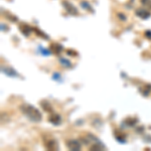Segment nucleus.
I'll use <instances>...</instances> for the list:
<instances>
[{
  "label": "nucleus",
  "mask_w": 151,
  "mask_h": 151,
  "mask_svg": "<svg viewBox=\"0 0 151 151\" xmlns=\"http://www.w3.org/2000/svg\"><path fill=\"white\" fill-rule=\"evenodd\" d=\"M20 110L32 122H40L41 119H42V115H41L40 111L37 110L32 105H29V104L21 105Z\"/></svg>",
  "instance_id": "obj_1"
},
{
  "label": "nucleus",
  "mask_w": 151,
  "mask_h": 151,
  "mask_svg": "<svg viewBox=\"0 0 151 151\" xmlns=\"http://www.w3.org/2000/svg\"><path fill=\"white\" fill-rule=\"evenodd\" d=\"M62 4H63V6L65 8V10L69 12L70 14H72V15H78L79 11H78L77 7H75L72 3H70V2H69L68 0H63Z\"/></svg>",
  "instance_id": "obj_2"
},
{
  "label": "nucleus",
  "mask_w": 151,
  "mask_h": 151,
  "mask_svg": "<svg viewBox=\"0 0 151 151\" xmlns=\"http://www.w3.org/2000/svg\"><path fill=\"white\" fill-rule=\"evenodd\" d=\"M67 147L72 151H79V150H81L82 145L78 140L73 139V140H69L67 142Z\"/></svg>",
  "instance_id": "obj_3"
},
{
  "label": "nucleus",
  "mask_w": 151,
  "mask_h": 151,
  "mask_svg": "<svg viewBox=\"0 0 151 151\" xmlns=\"http://www.w3.org/2000/svg\"><path fill=\"white\" fill-rule=\"evenodd\" d=\"M1 72L3 73V74H5L6 76H8V77H18V73L16 72L14 69H12V68H9V67H1Z\"/></svg>",
  "instance_id": "obj_4"
},
{
  "label": "nucleus",
  "mask_w": 151,
  "mask_h": 151,
  "mask_svg": "<svg viewBox=\"0 0 151 151\" xmlns=\"http://www.w3.org/2000/svg\"><path fill=\"white\" fill-rule=\"evenodd\" d=\"M135 14L138 16V17H140V18H142V19H147L148 17H150V15H151L149 11L146 10V9H143V8L136 9Z\"/></svg>",
  "instance_id": "obj_5"
},
{
  "label": "nucleus",
  "mask_w": 151,
  "mask_h": 151,
  "mask_svg": "<svg viewBox=\"0 0 151 151\" xmlns=\"http://www.w3.org/2000/svg\"><path fill=\"white\" fill-rule=\"evenodd\" d=\"M32 29L33 28H31L28 24H25V23H22V24L19 25V30H20L21 32H22V35H25V36H28L29 35H30V32L32 31Z\"/></svg>",
  "instance_id": "obj_6"
},
{
  "label": "nucleus",
  "mask_w": 151,
  "mask_h": 151,
  "mask_svg": "<svg viewBox=\"0 0 151 151\" xmlns=\"http://www.w3.org/2000/svg\"><path fill=\"white\" fill-rule=\"evenodd\" d=\"M138 123V119L136 118H127L122 122V125H125L123 127H134Z\"/></svg>",
  "instance_id": "obj_7"
},
{
  "label": "nucleus",
  "mask_w": 151,
  "mask_h": 151,
  "mask_svg": "<svg viewBox=\"0 0 151 151\" xmlns=\"http://www.w3.org/2000/svg\"><path fill=\"white\" fill-rule=\"evenodd\" d=\"M48 121H50L52 125L58 126V125H60V122H62V117L58 115V114H52V115L48 118Z\"/></svg>",
  "instance_id": "obj_8"
},
{
  "label": "nucleus",
  "mask_w": 151,
  "mask_h": 151,
  "mask_svg": "<svg viewBox=\"0 0 151 151\" xmlns=\"http://www.w3.org/2000/svg\"><path fill=\"white\" fill-rule=\"evenodd\" d=\"M45 147L48 150H58V142L55 140H48L47 142L45 143Z\"/></svg>",
  "instance_id": "obj_9"
},
{
  "label": "nucleus",
  "mask_w": 151,
  "mask_h": 151,
  "mask_svg": "<svg viewBox=\"0 0 151 151\" xmlns=\"http://www.w3.org/2000/svg\"><path fill=\"white\" fill-rule=\"evenodd\" d=\"M50 50H52V52L53 53H55V55H60V53L62 52V50H64V47H63L62 45H58V43H52V45H50Z\"/></svg>",
  "instance_id": "obj_10"
},
{
  "label": "nucleus",
  "mask_w": 151,
  "mask_h": 151,
  "mask_svg": "<svg viewBox=\"0 0 151 151\" xmlns=\"http://www.w3.org/2000/svg\"><path fill=\"white\" fill-rule=\"evenodd\" d=\"M139 91L141 92V94L143 95V96H148L151 91V85H144L142 88H140Z\"/></svg>",
  "instance_id": "obj_11"
},
{
  "label": "nucleus",
  "mask_w": 151,
  "mask_h": 151,
  "mask_svg": "<svg viewBox=\"0 0 151 151\" xmlns=\"http://www.w3.org/2000/svg\"><path fill=\"white\" fill-rule=\"evenodd\" d=\"M40 105H41V107H42V108L45 109V110L47 111V112H52L53 110L52 106L50 105V102H47V101H42L40 103Z\"/></svg>",
  "instance_id": "obj_12"
},
{
  "label": "nucleus",
  "mask_w": 151,
  "mask_h": 151,
  "mask_svg": "<svg viewBox=\"0 0 151 151\" xmlns=\"http://www.w3.org/2000/svg\"><path fill=\"white\" fill-rule=\"evenodd\" d=\"M60 64L62 65H64V67H65V68H70V67H72V64H70V60H68L67 58H60Z\"/></svg>",
  "instance_id": "obj_13"
},
{
  "label": "nucleus",
  "mask_w": 151,
  "mask_h": 151,
  "mask_svg": "<svg viewBox=\"0 0 151 151\" xmlns=\"http://www.w3.org/2000/svg\"><path fill=\"white\" fill-rule=\"evenodd\" d=\"M115 138L120 143H125L126 142V136L123 135V134H121V133H118V134L116 133L115 134Z\"/></svg>",
  "instance_id": "obj_14"
},
{
  "label": "nucleus",
  "mask_w": 151,
  "mask_h": 151,
  "mask_svg": "<svg viewBox=\"0 0 151 151\" xmlns=\"http://www.w3.org/2000/svg\"><path fill=\"white\" fill-rule=\"evenodd\" d=\"M38 50L41 52V55H45V57H48V55H50V50H47V48H43L42 47H38Z\"/></svg>",
  "instance_id": "obj_15"
},
{
  "label": "nucleus",
  "mask_w": 151,
  "mask_h": 151,
  "mask_svg": "<svg viewBox=\"0 0 151 151\" xmlns=\"http://www.w3.org/2000/svg\"><path fill=\"white\" fill-rule=\"evenodd\" d=\"M81 7H82V8H84V9H86V10H91V11L93 10L91 5H90L87 1H82L81 2Z\"/></svg>",
  "instance_id": "obj_16"
},
{
  "label": "nucleus",
  "mask_w": 151,
  "mask_h": 151,
  "mask_svg": "<svg viewBox=\"0 0 151 151\" xmlns=\"http://www.w3.org/2000/svg\"><path fill=\"white\" fill-rule=\"evenodd\" d=\"M33 30H35L38 35H40L42 38H45V40H48V36H47V35H45V33H43L41 30H40V29H38V28H33Z\"/></svg>",
  "instance_id": "obj_17"
},
{
  "label": "nucleus",
  "mask_w": 151,
  "mask_h": 151,
  "mask_svg": "<svg viewBox=\"0 0 151 151\" xmlns=\"http://www.w3.org/2000/svg\"><path fill=\"white\" fill-rule=\"evenodd\" d=\"M52 80H55V81H57V82H60L62 81V76H60V74H58V73H53Z\"/></svg>",
  "instance_id": "obj_18"
},
{
  "label": "nucleus",
  "mask_w": 151,
  "mask_h": 151,
  "mask_svg": "<svg viewBox=\"0 0 151 151\" xmlns=\"http://www.w3.org/2000/svg\"><path fill=\"white\" fill-rule=\"evenodd\" d=\"M68 55H74V57H76V55H78L77 52H75V50H68Z\"/></svg>",
  "instance_id": "obj_19"
},
{
  "label": "nucleus",
  "mask_w": 151,
  "mask_h": 151,
  "mask_svg": "<svg viewBox=\"0 0 151 151\" xmlns=\"http://www.w3.org/2000/svg\"><path fill=\"white\" fill-rule=\"evenodd\" d=\"M145 36L148 40H151V30H146L145 31Z\"/></svg>",
  "instance_id": "obj_20"
},
{
  "label": "nucleus",
  "mask_w": 151,
  "mask_h": 151,
  "mask_svg": "<svg viewBox=\"0 0 151 151\" xmlns=\"http://www.w3.org/2000/svg\"><path fill=\"white\" fill-rule=\"evenodd\" d=\"M8 27H7V25H5V24H3V23H1V30L2 31H7L8 29H7Z\"/></svg>",
  "instance_id": "obj_21"
},
{
  "label": "nucleus",
  "mask_w": 151,
  "mask_h": 151,
  "mask_svg": "<svg viewBox=\"0 0 151 151\" xmlns=\"http://www.w3.org/2000/svg\"><path fill=\"white\" fill-rule=\"evenodd\" d=\"M150 0H141V3L144 4V5H147V4H149Z\"/></svg>",
  "instance_id": "obj_22"
},
{
  "label": "nucleus",
  "mask_w": 151,
  "mask_h": 151,
  "mask_svg": "<svg viewBox=\"0 0 151 151\" xmlns=\"http://www.w3.org/2000/svg\"><path fill=\"white\" fill-rule=\"evenodd\" d=\"M118 17L121 18V19H123V20H125V19H126V16H123L121 13H118Z\"/></svg>",
  "instance_id": "obj_23"
},
{
  "label": "nucleus",
  "mask_w": 151,
  "mask_h": 151,
  "mask_svg": "<svg viewBox=\"0 0 151 151\" xmlns=\"http://www.w3.org/2000/svg\"><path fill=\"white\" fill-rule=\"evenodd\" d=\"M137 132H143L144 131V127H139V129H137Z\"/></svg>",
  "instance_id": "obj_24"
}]
</instances>
